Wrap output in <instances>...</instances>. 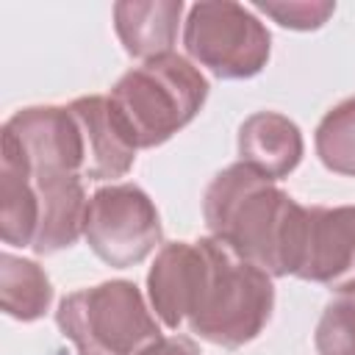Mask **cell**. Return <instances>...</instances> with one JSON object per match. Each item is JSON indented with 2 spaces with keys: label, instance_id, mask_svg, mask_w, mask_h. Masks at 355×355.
Wrapping results in <instances>:
<instances>
[{
  "label": "cell",
  "instance_id": "obj_1",
  "mask_svg": "<svg viewBox=\"0 0 355 355\" xmlns=\"http://www.w3.org/2000/svg\"><path fill=\"white\" fill-rule=\"evenodd\" d=\"M205 227L269 277L297 275L308 208L247 164H230L205 189Z\"/></svg>",
  "mask_w": 355,
  "mask_h": 355
},
{
  "label": "cell",
  "instance_id": "obj_2",
  "mask_svg": "<svg viewBox=\"0 0 355 355\" xmlns=\"http://www.w3.org/2000/svg\"><path fill=\"white\" fill-rule=\"evenodd\" d=\"M197 244L202 263L186 324L208 344L239 349L258 338L272 319V277L214 236Z\"/></svg>",
  "mask_w": 355,
  "mask_h": 355
},
{
  "label": "cell",
  "instance_id": "obj_3",
  "mask_svg": "<svg viewBox=\"0 0 355 355\" xmlns=\"http://www.w3.org/2000/svg\"><path fill=\"white\" fill-rule=\"evenodd\" d=\"M139 150L158 147L183 130L208 100V80L194 61L169 53L128 69L108 94Z\"/></svg>",
  "mask_w": 355,
  "mask_h": 355
},
{
  "label": "cell",
  "instance_id": "obj_4",
  "mask_svg": "<svg viewBox=\"0 0 355 355\" xmlns=\"http://www.w3.org/2000/svg\"><path fill=\"white\" fill-rule=\"evenodd\" d=\"M55 324L78 355H139L161 338L133 280H105L67 294L58 302Z\"/></svg>",
  "mask_w": 355,
  "mask_h": 355
},
{
  "label": "cell",
  "instance_id": "obj_5",
  "mask_svg": "<svg viewBox=\"0 0 355 355\" xmlns=\"http://www.w3.org/2000/svg\"><path fill=\"white\" fill-rule=\"evenodd\" d=\"M189 61L205 67L219 80L258 75L272 53V36L252 8L230 0L194 3L183 22Z\"/></svg>",
  "mask_w": 355,
  "mask_h": 355
},
{
  "label": "cell",
  "instance_id": "obj_6",
  "mask_svg": "<svg viewBox=\"0 0 355 355\" xmlns=\"http://www.w3.org/2000/svg\"><path fill=\"white\" fill-rule=\"evenodd\" d=\"M0 161L31 183L83 178V136L69 105H28L11 114L0 133Z\"/></svg>",
  "mask_w": 355,
  "mask_h": 355
},
{
  "label": "cell",
  "instance_id": "obj_7",
  "mask_svg": "<svg viewBox=\"0 0 355 355\" xmlns=\"http://www.w3.org/2000/svg\"><path fill=\"white\" fill-rule=\"evenodd\" d=\"M161 236L158 208L136 183H111L89 197L83 239L103 263L136 266L161 244Z\"/></svg>",
  "mask_w": 355,
  "mask_h": 355
},
{
  "label": "cell",
  "instance_id": "obj_8",
  "mask_svg": "<svg viewBox=\"0 0 355 355\" xmlns=\"http://www.w3.org/2000/svg\"><path fill=\"white\" fill-rule=\"evenodd\" d=\"M294 277L330 288L355 283V205L308 208L302 258Z\"/></svg>",
  "mask_w": 355,
  "mask_h": 355
},
{
  "label": "cell",
  "instance_id": "obj_9",
  "mask_svg": "<svg viewBox=\"0 0 355 355\" xmlns=\"http://www.w3.org/2000/svg\"><path fill=\"white\" fill-rule=\"evenodd\" d=\"M83 136V178L89 180H116L130 172L136 161V141L116 108L103 94L78 97L69 103Z\"/></svg>",
  "mask_w": 355,
  "mask_h": 355
},
{
  "label": "cell",
  "instance_id": "obj_10",
  "mask_svg": "<svg viewBox=\"0 0 355 355\" xmlns=\"http://www.w3.org/2000/svg\"><path fill=\"white\" fill-rule=\"evenodd\" d=\"M200 263L202 255L197 241H169L158 250L147 272V297L164 327L178 330L189 319Z\"/></svg>",
  "mask_w": 355,
  "mask_h": 355
},
{
  "label": "cell",
  "instance_id": "obj_11",
  "mask_svg": "<svg viewBox=\"0 0 355 355\" xmlns=\"http://www.w3.org/2000/svg\"><path fill=\"white\" fill-rule=\"evenodd\" d=\"M302 153V130L277 111H255L239 128V161L269 180L288 178Z\"/></svg>",
  "mask_w": 355,
  "mask_h": 355
},
{
  "label": "cell",
  "instance_id": "obj_12",
  "mask_svg": "<svg viewBox=\"0 0 355 355\" xmlns=\"http://www.w3.org/2000/svg\"><path fill=\"white\" fill-rule=\"evenodd\" d=\"M186 6L180 0H125L114 6V28L128 55L150 61L169 55Z\"/></svg>",
  "mask_w": 355,
  "mask_h": 355
},
{
  "label": "cell",
  "instance_id": "obj_13",
  "mask_svg": "<svg viewBox=\"0 0 355 355\" xmlns=\"http://www.w3.org/2000/svg\"><path fill=\"white\" fill-rule=\"evenodd\" d=\"M39 197V230L33 239L36 255H55L72 247L86 230L89 197L83 178H64L53 183H33Z\"/></svg>",
  "mask_w": 355,
  "mask_h": 355
},
{
  "label": "cell",
  "instance_id": "obj_14",
  "mask_svg": "<svg viewBox=\"0 0 355 355\" xmlns=\"http://www.w3.org/2000/svg\"><path fill=\"white\" fill-rule=\"evenodd\" d=\"M0 302L3 313L17 322H36L47 313L53 302V286L47 272L14 252L0 255Z\"/></svg>",
  "mask_w": 355,
  "mask_h": 355
},
{
  "label": "cell",
  "instance_id": "obj_15",
  "mask_svg": "<svg viewBox=\"0 0 355 355\" xmlns=\"http://www.w3.org/2000/svg\"><path fill=\"white\" fill-rule=\"evenodd\" d=\"M39 230V197L33 183L0 161V236L8 247H33Z\"/></svg>",
  "mask_w": 355,
  "mask_h": 355
},
{
  "label": "cell",
  "instance_id": "obj_16",
  "mask_svg": "<svg viewBox=\"0 0 355 355\" xmlns=\"http://www.w3.org/2000/svg\"><path fill=\"white\" fill-rule=\"evenodd\" d=\"M313 144L319 161L330 172L355 178V97L341 100L322 116Z\"/></svg>",
  "mask_w": 355,
  "mask_h": 355
},
{
  "label": "cell",
  "instance_id": "obj_17",
  "mask_svg": "<svg viewBox=\"0 0 355 355\" xmlns=\"http://www.w3.org/2000/svg\"><path fill=\"white\" fill-rule=\"evenodd\" d=\"M313 344L319 355H355V283L336 288L316 322Z\"/></svg>",
  "mask_w": 355,
  "mask_h": 355
},
{
  "label": "cell",
  "instance_id": "obj_18",
  "mask_svg": "<svg viewBox=\"0 0 355 355\" xmlns=\"http://www.w3.org/2000/svg\"><path fill=\"white\" fill-rule=\"evenodd\" d=\"M252 8L272 17L280 28L316 31L333 17L336 3H327V0H311V3L308 0H288V3H255Z\"/></svg>",
  "mask_w": 355,
  "mask_h": 355
},
{
  "label": "cell",
  "instance_id": "obj_19",
  "mask_svg": "<svg viewBox=\"0 0 355 355\" xmlns=\"http://www.w3.org/2000/svg\"><path fill=\"white\" fill-rule=\"evenodd\" d=\"M139 355H202V352L186 336H161L158 341L147 344Z\"/></svg>",
  "mask_w": 355,
  "mask_h": 355
}]
</instances>
